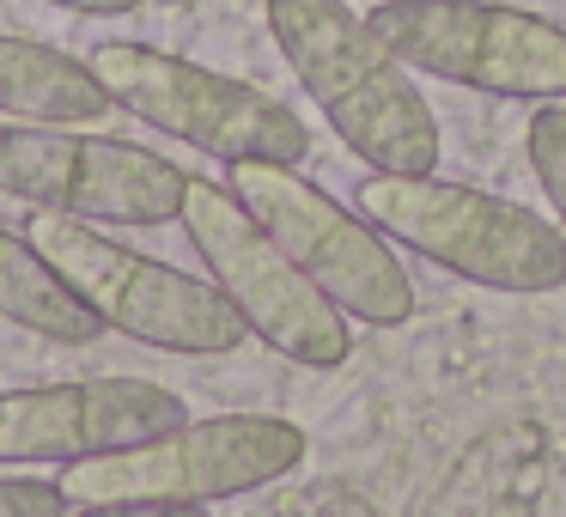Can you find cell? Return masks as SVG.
Listing matches in <instances>:
<instances>
[{"mask_svg": "<svg viewBox=\"0 0 566 517\" xmlns=\"http://www.w3.org/2000/svg\"><path fill=\"white\" fill-rule=\"evenodd\" d=\"M111 110V92L98 86V74L80 55L0 31V116L43 128H92Z\"/></svg>", "mask_w": 566, "mask_h": 517, "instance_id": "cell-11", "label": "cell"}, {"mask_svg": "<svg viewBox=\"0 0 566 517\" xmlns=\"http://www.w3.org/2000/svg\"><path fill=\"white\" fill-rule=\"evenodd\" d=\"M0 317L43 335V341H62V347H86L104 335V323L50 268V256L31 238H13L7 225H0Z\"/></svg>", "mask_w": 566, "mask_h": 517, "instance_id": "cell-12", "label": "cell"}, {"mask_svg": "<svg viewBox=\"0 0 566 517\" xmlns=\"http://www.w3.org/2000/svg\"><path fill=\"white\" fill-rule=\"evenodd\" d=\"M62 517H208L201 505H153V499H67Z\"/></svg>", "mask_w": 566, "mask_h": 517, "instance_id": "cell-15", "label": "cell"}, {"mask_svg": "<svg viewBox=\"0 0 566 517\" xmlns=\"http://www.w3.org/2000/svg\"><path fill=\"white\" fill-rule=\"evenodd\" d=\"M67 13H92V19H123V13H140L147 0H55Z\"/></svg>", "mask_w": 566, "mask_h": 517, "instance_id": "cell-16", "label": "cell"}, {"mask_svg": "<svg viewBox=\"0 0 566 517\" xmlns=\"http://www.w3.org/2000/svg\"><path fill=\"white\" fill-rule=\"evenodd\" d=\"M305 426L281 414H213L177 420L123 451L62 463V499H153V505H213L256 493L305 463Z\"/></svg>", "mask_w": 566, "mask_h": 517, "instance_id": "cell-4", "label": "cell"}, {"mask_svg": "<svg viewBox=\"0 0 566 517\" xmlns=\"http://www.w3.org/2000/svg\"><path fill=\"white\" fill-rule=\"evenodd\" d=\"M189 420L184 395L147 378H74L0 390V463H80Z\"/></svg>", "mask_w": 566, "mask_h": 517, "instance_id": "cell-10", "label": "cell"}, {"mask_svg": "<svg viewBox=\"0 0 566 517\" xmlns=\"http://www.w3.org/2000/svg\"><path fill=\"white\" fill-rule=\"evenodd\" d=\"M366 25L396 62L493 98H566V25L505 0H378Z\"/></svg>", "mask_w": 566, "mask_h": 517, "instance_id": "cell-7", "label": "cell"}, {"mask_svg": "<svg viewBox=\"0 0 566 517\" xmlns=\"http://www.w3.org/2000/svg\"><path fill=\"white\" fill-rule=\"evenodd\" d=\"M67 499L43 475H0V517H62Z\"/></svg>", "mask_w": 566, "mask_h": 517, "instance_id": "cell-14", "label": "cell"}, {"mask_svg": "<svg viewBox=\"0 0 566 517\" xmlns=\"http://www.w3.org/2000/svg\"><path fill=\"white\" fill-rule=\"evenodd\" d=\"M524 152H530V171H536L554 220H560V232H566V98H548V104L530 110Z\"/></svg>", "mask_w": 566, "mask_h": 517, "instance_id": "cell-13", "label": "cell"}, {"mask_svg": "<svg viewBox=\"0 0 566 517\" xmlns=\"http://www.w3.org/2000/svg\"><path fill=\"white\" fill-rule=\"evenodd\" d=\"M359 213L384 238L408 244L432 268L457 274L488 293H560L566 286V232L542 213L517 208L505 196H488L475 183L451 177H359Z\"/></svg>", "mask_w": 566, "mask_h": 517, "instance_id": "cell-2", "label": "cell"}, {"mask_svg": "<svg viewBox=\"0 0 566 517\" xmlns=\"http://www.w3.org/2000/svg\"><path fill=\"white\" fill-rule=\"evenodd\" d=\"M269 31L335 140L366 171H439V116L420 98L415 67L396 62V50L347 0H269Z\"/></svg>", "mask_w": 566, "mask_h": 517, "instance_id": "cell-1", "label": "cell"}, {"mask_svg": "<svg viewBox=\"0 0 566 517\" xmlns=\"http://www.w3.org/2000/svg\"><path fill=\"white\" fill-rule=\"evenodd\" d=\"M31 244L50 256V268L80 293V305L104 323V329L128 335L159 354H232L244 347V317L232 298L201 274H184L171 262H153L140 250L116 244V238L92 232V220H67V213H43L31 225Z\"/></svg>", "mask_w": 566, "mask_h": 517, "instance_id": "cell-6", "label": "cell"}, {"mask_svg": "<svg viewBox=\"0 0 566 517\" xmlns=\"http://www.w3.org/2000/svg\"><path fill=\"white\" fill-rule=\"evenodd\" d=\"M177 225L189 232L208 281L232 298V310L256 341H269L274 354L311 371H335L354 354L347 310L274 244V232L238 201V189H220L213 177H189Z\"/></svg>", "mask_w": 566, "mask_h": 517, "instance_id": "cell-5", "label": "cell"}, {"mask_svg": "<svg viewBox=\"0 0 566 517\" xmlns=\"http://www.w3.org/2000/svg\"><path fill=\"white\" fill-rule=\"evenodd\" d=\"M232 189L250 213L274 232V244L335 298L354 323L402 329L415 317V281L396 262L390 238L359 208H342L329 189L298 177V165L244 159L232 165Z\"/></svg>", "mask_w": 566, "mask_h": 517, "instance_id": "cell-8", "label": "cell"}, {"mask_svg": "<svg viewBox=\"0 0 566 517\" xmlns=\"http://www.w3.org/2000/svg\"><path fill=\"white\" fill-rule=\"evenodd\" d=\"M98 86L111 92L116 110L135 123L159 128L171 140H189L196 152L220 165L244 159H274V165H305L311 159V128L293 104L274 92L250 86V80L213 74V67L189 62V55L153 50V43H98L86 55Z\"/></svg>", "mask_w": 566, "mask_h": 517, "instance_id": "cell-3", "label": "cell"}, {"mask_svg": "<svg viewBox=\"0 0 566 517\" xmlns=\"http://www.w3.org/2000/svg\"><path fill=\"white\" fill-rule=\"evenodd\" d=\"M189 171L135 140L86 128H0V196L92 225H171L184 213Z\"/></svg>", "mask_w": 566, "mask_h": 517, "instance_id": "cell-9", "label": "cell"}]
</instances>
